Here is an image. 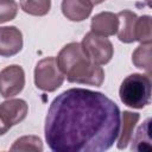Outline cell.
I'll return each instance as SVG.
<instances>
[{
	"label": "cell",
	"instance_id": "6da1fadb",
	"mask_svg": "<svg viewBox=\"0 0 152 152\" xmlns=\"http://www.w3.org/2000/svg\"><path fill=\"white\" fill-rule=\"evenodd\" d=\"M118 104L100 91L71 88L51 102L45 118V140L53 152H102L120 132Z\"/></svg>",
	"mask_w": 152,
	"mask_h": 152
},
{
	"label": "cell",
	"instance_id": "7a4b0ae2",
	"mask_svg": "<svg viewBox=\"0 0 152 152\" xmlns=\"http://www.w3.org/2000/svg\"><path fill=\"white\" fill-rule=\"evenodd\" d=\"M56 59L70 83L100 87L104 81L103 69L89 59L80 43L72 42L64 45Z\"/></svg>",
	"mask_w": 152,
	"mask_h": 152
},
{
	"label": "cell",
	"instance_id": "3957f363",
	"mask_svg": "<svg viewBox=\"0 0 152 152\" xmlns=\"http://www.w3.org/2000/svg\"><path fill=\"white\" fill-rule=\"evenodd\" d=\"M151 78L144 74L128 75L120 86L119 96L124 104L141 109L151 102Z\"/></svg>",
	"mask_w": 152,
	"mask_h": 152
},
{
	"label": "cell",
	"instance_id": "277c9868",
	"mask_svg": "<svg viewBox=\"0 0 152 152\" xmlns=\"http://www.w3.org/2000/svg\"><path fill=\"white\" fill-rule=\"evenodd\" d=\"M64 77L55 57L40 59L34 68V84L43 91L52 93L57 90L63 84Z\"/></svg>",
	"mask_w": 152,
	"mask_h": 152
},
{
	"label": "cell",
	"instance_id": "5b68a950",
	"mask_svg": "<svg viewBox=\"0 0 152 152\" xmlns=\"http://www.w3.org/2000/svg\"><path fill=\"white\" fill-rule=\"evenodd\" d=\"M81 45L89 59L97 65L107 64L114 55L112 42L107 37L100 36L93 31L88 32L83 37Z\"/></svg>",
	"mask_w": 152,
	"mask_h": 152
},
{
	"label": "cell",
	"instance_id": "8992f818",
	"mask_svg": "<svg viewBox=\"0 0 152 152\" xmlns=\"http://www.w3.org/2000/svg\"><path fill=\"white\" fill-rule=\"evenodd\" d=\"M25 86V72L20 65L13 64L0 71V95L11 99L18 95Z\"/></svg>",
	"mask_w": 152,
	"mask_h": 152
},
{
	"label": "cell",
	"instance_id": "52a82bcc",
	"mask_svg": "<svg viewBox=\"0 0 152 152\" xmlns=\"http://www.w3.org/2000/svg\"><path fill=\"white\" fill-rule=\"evenodd\" d=\"M28 112V106L23 99H8L0 103V119L6 127L11 129L12 126L21 122Z\"/></svg>",
	"mask_w": 152,
	"mask_h": 152
},
{
	"label": "cell",
	"instance_id": "ba28073f",
	"mask_svg": "<svg viewBox=\"0 0 152 152\" xmlns=\"http://www.w3.org/2000/svg\"><path fill=\"white\" fill-rule=\"evenodd\" d=\"M23 33L15 26L0 27V56L12 57L23 49Z\"/></svg>",
	"mask_w": 152,
	"mask_h": 152
},
{
	"label": "cell",
	"instance_id": "9c48e42d",
	"mask_svg": "<svg viewBox=\"0 0 152 152\" xmlns=\"http://www.w3.org/2000/svg\"><path fill=\"white\" fill-rule=\"evenodd\" d=\"M61 8L66 19L71 21H83L90 15L93 5L89 0H62Z\"/></svg>",
	"mask_w": 152,
	"mask_h": 152
},
{
	"label": "cell",
	"instance_id": "30bf717a",
	"mask_svg": "<svg viewBox=\"0 0 152 152\" xmlns=\"http://www.w3.org/2000/svg\"><path fill=\"white\" fill-rule=\"evenodd\" d=\"M118 15L112 12H101L93 17L90 27L91 31L104 37L114 36L118 31Z\"/></svg>",
	"mask_w": 152,
	"mask_h": 152
},
{
	"label": "cell",
	"instance_id": "8fae6325",
	"mask_svg": "<svg viewBox=\"0 0 152 152\" xmlns=\"http://www.w3.org/2000/svg\"><path fill=\"white\" fill-rule=\"evenodd\" d=\"M116 15L119 20L118 31H116L119 40L126 44L135 42L134 31H135V23H137L138 15L129 10H124L116 13Z\"/></svg>",
	"mask_w": 152,
	"mask_h": 152
},
{
	"label": "cell",
	"instance_id": "7c38bea8",
	"mask_svg": "<svg viewBox=\"0 0 152 152\" xmlns=\"http://www.w3.org/2000/svg\"><path fill=\"white\" fill-rule=\"evenodd\" d=\"M140 115L138 113H133L129 110H124L122 113V127L121 132H119V140H118V148L124 150L131 142L133 137V129L138 124Z\"/></svg>",
	"mask_w": 152,
	"mask_h": 152
},
{
	"label": "cell",
	"instance_id": "4fadbf2b",
	"mask_svg": "<svg viewBox=\"0 0 152 152\" xmlns=\"http://www.w3.org/2000/svg\"><path fill=\"white\" fill-rule=\"evenodd\" d=\"M151 43H140V45L132 53L133 64L147 72L148 76L152 74V61H151Z\"/></svg>",
	"mask_w": 152,
	"mask_h": 152
},
{
	"label": "cell",
	"instance_id": "5bb4252c",
	"mask_svg": "<svg viewBox=\"0 0 152 152\" xmlns=\"http://www.w3.org/2000/svg\"><path fill=\"white\" fill-rule=\"evenodd\" d=\"M150 119H146L142 125L138 128L135 137L133 138L132 150L135 151H151V138H150Z\"/></svg>",
	"mask_w": 152,
	"mask_h": 152
},
{
	"label": "cell",
	"instance_id": "9a60e30c",
	"mask_svg": "<svg viewBox=\"0 0 152 152\" xmlns=\"http://www.w3.org/2000/svg\"><path fill=\"white\" fill-rule=\"evenodd\" d=\"M20 7L30 15L43 17L50 12L51 0H20Z\"/></svg>",
	"mask_w": 152,
	"mask_h": 152
},
{
	"label": "cell",
	"instance_id": "2e32d148",
	"mask_svg": "<svg viewBox=\"0 0 152 152\" xmlns=\"http://www.w3.org/2000/svg\"><path fill=\"white\" fill-rule=\"evenodd\" d=\"M11 151H43V142L39 137L36 135H24L17 139L10 148Z\"/></svg>",
	"mask_w": 152,
	"mask_h": 152
},
{
	"label": "cell",
	"instance_id": "e0dca14e",
	"mask_svg": "<svg viewBox=\"0 0 152 152\" xmlns=\"http://www.w3.org/2000/svg\"><path fill=\"white\" fill-rule=\"evenodd\" d=\"M151 17L150 15H141L138 17L135 23V42L139 43H151L152 40V32H151Z\"/></svg>",
	"mask_w": 152,
	"mask_h": 152
},
{
	"label": "cell",
	"instance_id": "ac0fdd59",
	"mask_svg": "<svg viewBox=\"0 0 152 152\" xmlns=\"http://www.w3.org/2000/svg\"><path fill=\"white\" fill-rule=\"evenodd\" d=\"M18 13L15 0H0V24L13 20Z\"/></svg>",
	"mask_w": 152,
	"mask_h": 152
},
{
	"label": "cell",
	"instance_id": "d6986e66",
	"mask_svg": "<svg viewBox=\"0 0 152 152\" xmlns=\"http://www.w3.org/2000/svg\"><path fill=\"white\" fill-rule=\"evenodd\" d=\"M8 131H10V129H8V128L2 124V121L0 120V135H4V134H5V133H7Z\"/></svg>",
	"mask_w": 152,
	"mask_h": 152
},
{
	"label": "cell",
	"instance_id": "ffe728a7",
	"mask_svg": "<svg viewBox=\"0 0 152 152\" xmlns=\"http://www.w3.org/2000/svg\"><path fill=\"white\" fill-rule=\"evenodd\" d=\"M89 1L91 2L93 6H95V5H100V4H102L104 0H89Z\"/></svg>",
	"mask_w": 152,
	"mask_h": 152
}]
</instances>
